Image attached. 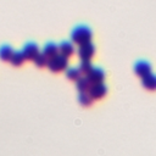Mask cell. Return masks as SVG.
Returning <instances> with one entry per match:
<instances>
[{"label":"cell","mask_w":156,"mask_h":156,"mask_svg":"<svg viewBox=\"0 0 156 156\" xmlns=\"http://www.w3.org/2000/svg\"><path fill=\"white\" fill-rule=\"evenodd\" d=\"M41 54H43L48 60L51 58V57H54L55 55L58 54V46H57V44H55V43H52V41L46 43V44L44 45V48H43Z\"/></svg>","instance_id":"cell-10"},{"label":"cell","mask_w":156,"mask_h":156,"mask_svg":"<svg viewBox=\"0 0 156 156\" xmlns=\"http://www.w3.org/2000/svg\"><path fill=\"white\" fill-rule=\"evenodd\" d=\"M40 52L39 50V46L33 43V41H28L24 44V46L22 48V54L24 56V60H29V61H33L35 58V56Z\"/></svg>","instance_id":"cell-5"},{"label":"cell","mask_w":156,"mask_h":156,"mask_svg":"<svg viewBox=\"0 0 156 156\" xmlns=\"http://www.w3.org/2000/svg\"><path fill=\"white\" fill-rule=\"evenodd\" d=\"M85 77L88 78V80L90 82V84H95V83H104L106 74H105V71L102 68L93 67L91 71Z\"/></svg>","instance_id":"cell-6"},{"label":"cell","mask_w":156,"mask_h":156,"mask_svg":"<svg viewBox=\"0 0 156 156\" xmlns=\"http://www.w3.org/2000/svg\"><path fill=\"white\" fill-rule=\"evenodd\" d=\"M141 84L145 89L155 91L156 90V74H154L152 72L141 77Z\"/></svg>","instance_id":"cell-9"},{"label":"cell","mask_w":156,"mask_h":156,"mask_svg":"<svg viewBox=\"0 0 156 156\" xmlns=\"http://www.w3.org/2000/svg\"><path fill=\"white\" fill-rule=\"evenodd\" d=\"M90 82L88 80V78L85 76H82L77 82H76V87H77V90L79 93H84V91H88L89 88H90Z\"/></svg>","instance_id":"cell-12"},{"label":"cell","mask_w":156,"mask_h":156,"mask_svg":"<svg viewBox=\"0 0 156 156\" xmlns=\"http://www.w3.org/2000/svg\"><path fill=\"white\" fill-rule=\"evenodd\" d=\"M46 67L51 72H54V73H58V72L66 71V68L68 67V58H66L65 56L57 54L54 57H51V58L48 60Z\"/></svg>","instance_id":"cell-2"},{"label":"cell","mask_w":156,"mask_h":156,"mask_svg":"<svg viewBox=\"0 0 156 156\" xmlns=\"http://www.w3.org/2000/svg\"><path fill=\"white\" fill-rule=\"evenodd\" d=\"M12 54H13L12 46H10L7 44L0 46V60L1 61H10Z\"/></svg>","instance_id":"cell-11"},{"label":"cell","mask_w":156,"mask_h":156,"mask_svg":"<svg viewBox=\"0 0 156 156\" xmlns=\"http://www.w3.org/2000/svg\"><path fill=\"white\" fill-rule=\"evenodd\" d=\"M88 94L90 95V98L93 100H100V99H102L107 94V85L105 83L91 84L89 90H88Z\"/></svg>","instance_id":"cell-4"},{"label":"cell","mask_w":156,"mask_h":156,"mask_svg":"<svg viewBox=\"0 0 156 156\" xmlns=\"http://www.w3.org/2000/svg\"><path fill=\"white\" fill-rule=\"evenodd\" d=\"M9 62L12 66H15V67L22 66L23 62H24V56H23L22 51H13V54H12V56H11V58H10Z\"/></svg>","instance_id":"cell-13"},{"label":"cell","mask_w":156,"mask_h":156,"mask_svg":"<svg viewBox=\"0 0 156 156\" xmlns=\"http://www.w3.org/2000/svg\"><path fill=\"white\" fill-rule=\"evenodd\" d=\"M93 67H94V66L91 65L90 61H80V65H79L78 69H79V72H80L82 76H87V74L91 71Z\"/></svg>","instance_id":"cell-16"},{"label":"cell","mask_w":156,"mask_h":156,"mask_svg":"<svg viewBox=\"0 0 156 156\" xmlns=\"http://www.w3.org/2000/svg\"><path fill=\"white\" fill-rule=\"evenodd\" d=\"M91 39H93V32L88 26L79 24V26L74 27L71 32V41L78 46L90 43Z\"/></svg>","instance_id":"cell-1"},{"label":"cell","mask_w":156,"mask_h":156,"mask_svg":"<svg viewBox=\"0 0 156 156\" xmlns=\"http://www.w3.org/2000/svg\"><path fill=\"white\" fill-rule=\"evenodd\" d=\"M58 54L65 56L66 58H69L74 52H76V49H74V44L72 41H68V40H63L61 41L58 45Z\"/></svg>","instance_id":"cell-7"},{"label":"cell","mask_w":156,"mask_h":156,"mask_svg":"<svg viewBox=\"0 0 156 156\" xmlns=\"http://www.w3.org/2000/svg\"><path fill=\"white\" fill-rule=\"evenodd\" d=\"M93 101H94V100L90 98V95L88 94V91L79 93V95H78V102H79L82 106L88 107V106H90V105L93 104Z\"/></svg>","instance_id":"cell-15"},{"label":"cell","mask_w":156,"mask_h":156,"mask_svg":"<svg viewBox=\"0 0 156 156\" xmlns=\"http://www.w3.org/2000/svg\"><path fill=\"white\" fill-rule=\"evenodd\" d=\"M66 77H67L69 80L77 82V80L82 77V74H80L78 67H67V68H66Z\"/></svg>","instance_id":"cell-14"},{"label":"cell","mask_w":156,"mask_h":156,"mask_svg":"<svg viewBox=\"0 0 156 156\" xmlns=\"http://www.w3.org/2000/svg\"><path fill=\"white\" fill-rule=\"evenodd\" d=\"M151 69H152L151 68V65L147 61H145V60H139L134 65V72L140 78L144 77V76H146V74H149V73H151Z\"/></svg>","instance_id":"cell-8"},{"label":"cell","mask_w":156,"mask_h":156,"mask_svg":"<svg viewBox=\"0 0 156 156\" xmlns=\"http://www.w3.org/2000/svg\"><path fill=\"white\" fill-rule=\"evenodd\" d=\"M33 62H34V65H35L37 67H45L46 63H48V58H46L41 52H39V54L35 56V58L33 60Z\"/></svg>","instance_id":"cell-17"},{"label":"cell","mask_w":156,"mask_h":156,"mask_svg":"<svg viewBox=\"0 0 156 156\" xmlns=\"http://www.w3.org/2000/svg\"><path fill=\"white\" fill-rule=\"evenodd\" d=\"M94 55H95V46L91 41L78 46V57L80 58V61H91Z\"/></svg>","instance_id":"cell-3"}]
</instances>
